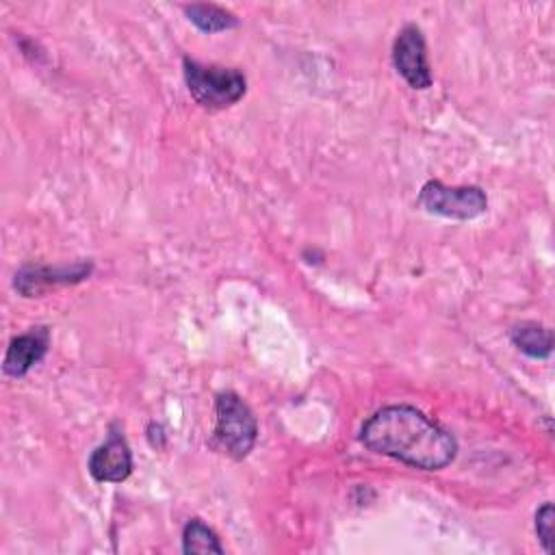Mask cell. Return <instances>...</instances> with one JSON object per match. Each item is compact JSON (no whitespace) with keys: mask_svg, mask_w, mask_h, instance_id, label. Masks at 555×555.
<instances>
[{"mask_svg":"<svg viewBox=\"0 0 555 555\" xmlns=\"http://www.w3.org/2000/svg\"><path fill=\"white\" fill-rule=\"evenodd\" d=\"M360 440L366 449L421 470H440L457 453L455 438L412 405L377 410L364 421Z\"/></svg>","mask_w":555,"mask_h":555,"instance_id":"6da1fadb","label":"cell"},{"mask_svg":"<svg viewBox=\"0 0 555 555\" xmlns=\"http://www.w3.org/2000/svg\"><path fill=\"white\" fill-rule=\"evenodd\" d=\"M182 72L191 98L208 111L228 108L236 104L247 91V80L236 67L204 65L184 56Z\"/></svg>","mask_w":555,"mask_h":555,"instance_id":"7a4b0ae2","label":"cell"},{"mask_svg":"<svg viewBox=\"0 0 555 555\" xmlns=\"http://www.w3.org/2000/svg\"><path fill=\"white\" fill-rule=\"evenodd\" d=\"M215 447L232 460H243L256 444L258 423L249 405L232 390L219 392L215 401Z\"/></svg>","mask_w":555,"mask_h":555,"instance_id":"3957f363","label":"cell"},{"mask_svg":"<svg viewBox=\"0 0 555 555\" xmlns=\"http://www.w3.org/2000/svg\"><path fill=\"white\" fill-rule=\"evenodd\" d=\"M418 206L438 217L468 221L486 212L488 197L481 186H447L438 180H429L421 186Z\"/></svg>","mask_w":555,"mask_h":555,"instance_id":"277c9868","label":"cell"},{"mask_svg":"<svg viewBox=\"0 0 555 555\" xmlns=\"http://www.w3.org/2000/svg\"><path fill=\"white\" fill-rule=\"evenodd\" d=\"M392 63L397 74L412 89L431 87V72L427 63V46L418 26L405 24L392 43Z\"/></svg>","mask_w":555,"mask_h":555,"instance_id":"5b68a950","label":"cell"},{"mask_svg":"<svg viewBox=\"0 0 555 555\" xmlns=\"http://www.w3.org/2000/svg\"><path fill=\"white\" fill-rule=\"evenodd\" d=\"M87 468H89V475L102 483L104 481L119 483V481L128 479V475L132 473L130 447H128L126 438L121 436V431H117L115 425L111 427L106 442L95 447L93 453L89 455Z\"/></svg>","mask_w":555,"mask_h":555,"instance_id":"8992f818","label":"cell"},{"mask_svg":"<svg viewBox=\"0 0 555 555\" xmlns=\"http://www.w3.org/2000/svg\"><path fill=\"white\" fill-rule=\"evenodd\" d=\"M91 273V262H76L72 267H24L15 273V291L24 297H37L61 284H76Z\"/></svg>","mask_w":555,"mask_h":555,"instance_id":"52a82bcc","label":"cell"},{"mask_svg":"<svg viewBox=\"0 0 555 555\" xmlns=\"http://www.w3.org/2000/svg\"><path fill=\"white\" fill-rule=\"evenodd\" d=\"M50 332L48 327H33L30 332L15 336L4 353L2 371L9 377H24L48 351Z\"/></svg>","mask_w":555,"mask_h":555,"instance_id":"ba28073f","label":"cell"},{"mask_svg":"<svg viewBox=\"0 0 555 555\" xmlns=\"http://www.w3.org/2000/svg\"><path fill=\"white\" fill-rule=\"evenodd\" d=\"M512 343L516 345L518 351H522L529 358H548L553 351V334L548 327L533 323V321H525L520 325H516L509 334Z\"/></svg>","mask_w":555,"mask_h":555,"instance_id":"9c48e42d","label":"cell"},{"mask_svg":"<svg viewBox=\"0 0 555 555\" xmlns=\"http://www.w3.org/2000/svg\"><path fill=\"white\" fill-rule=\"evenodd\" d=\"M184 13L202 33H221V30H230L238 24L234 13H230L217 4H186Z\"/></svg>","mask_w":555,"mask_h":555,"instance_id":"30bf717a","label":"cell"},{"mask_svg":"<svg viewBox=\"0 0 555 555\" xmlns=\"http://www.w3.org/2000/svg\"><path fill=\"white\" fill-rule=\"evenodd\" d=\"M182 551L186 555H191V553H223V546H221L217 533L208 525H204L199 518H193L184 525Z\"/></svg>","mask_w":555,"mask_h":555,"instance_id":"8fae6325","label":"cell"},{"mask_svg":"<svg viewBox=\"0 0 555 555\" xmlns=\"http://www.w3.org/2000/svg\"><path fill=\"white\" fill-rule=\"evenodd\" d=\"M535 535L544 548V553H553V540H555V512L551 503H544L535 512Z\"/></svg>","mask_w":555,"mask_h":555,"instance_id":"7c38bea8","label":"cell"}]
</instances>
